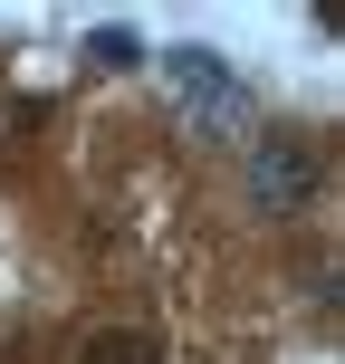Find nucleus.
<instances>
[{
	"mask_svg": "<svg viewBox=\"0 0 345 364\" xmlns=\"http://www.w3.org/2000/svg\"><path fill=\"white\" fill-rule=\"evenodd\" d=\"M164 77H173V96L201 115V125H221V134H250V87H240L230 68H221V48H173V58H164Z\"/></svg>",
	"mask_w": 345,
	"mask_h": 364,
	"instance_id": "1",
	"label": "nucleus"
},
{
	"mask_svg": "<svg viewBox=\"0 0 345 364\" xmlns=\"http://www.w3.org/2000/svg\"><path fill=\"white\" fill-rule=\"evenodd\" d=\"M250 201L259 211H307L317 201V164H307L297 134H259L250 144Z\"/></svg>",
	"mask_w": 345,
	"mask_h": 364,
	"instance_id": "2",
	"label": "nucleus"
},
{
	"mask_svg": "<svg viewBox=\"0 0 345 364\" xmlns=\"http://www.w3.org/2000/svg\"><path fill=\"white\" fill-rule=\"evenodd\" d=\"M77 364H164V355H154V336L106 326V336H87V346H77Z\"/></svg>",
	"mask_w": 345,
	"mask_h": 364,
	"instance_id": "3",
	"label": "nucleus"
},
{
	"mask_svg": "<svg viewBox=\"0 0 345 364\" xmlns=\"http://www.w3.org/2000/svg\"><path fill=\"white\" fill-rule=\"evenodd\" d=\"M87 58H96V68H134L144 48H134V29H96V38H87Z\"/></svg>",
	"mask_w": 345,
	"mask_h": 364,
	"instance_id": "4",
	"label": "nucleus"
}]
</instances>
